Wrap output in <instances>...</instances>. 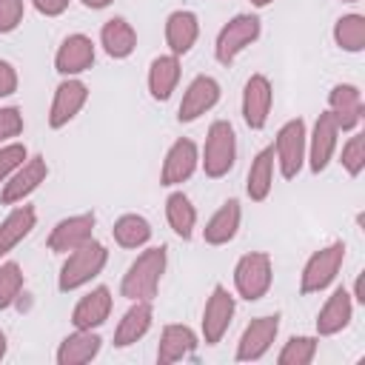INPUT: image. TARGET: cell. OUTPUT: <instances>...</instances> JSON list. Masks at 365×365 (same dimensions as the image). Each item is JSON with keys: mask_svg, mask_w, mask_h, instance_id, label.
I'll list each match as a JSON object with an SVG mask.
<instances>
[{"mask_svg": "<svg viewBox=\"0 0 365 365\" xmlns=\"http://www.w3.org/2000/svg\"><path fill=\"white\" fill-rule=\"evenodd\" d=\"M168 265V254L165 245H154L137 254V259L125 268L123 279H120V297H125L128 302L134 299H154L160 279L165 274Z\"/></svg>", "mask_w": 365, "mask_h": 365, "instance_id": "1", "label": "cell"}, {"mask_svg": "<svg viewBox=\"0 0 365 365\" xmlns=\"http://www.w3.org/2000/svg\"><path fill=\"white\" fill-rule=\"evenodd\" d=\"M106 262H108L106 245L97 242V240H88L86 245L66 254V259L60 265V274H57V288L63 294H68V291H77V288L88 285L106 268Z\"/></svg>", "mask_w": 365, "mask_h": 365, "instance_id": "2", "label": "cell"}, {"mask_svg": "<svg viewBox=\"0 0 365 365\" xmlns=\"http://www.w3.org/2000/svg\"><path fill=\"white\" fill-rule=\"evenodd\" d=\"M200 163H202L205 177H211V180H220L234 168V163H237V134H234V125L228 120H214L208 125Z\"/></svg>", "mask_w": 365, "mask_h": 365, "instance_id": "3", "label": "cell"}, {"mask_svg": "<svg viewBox=\"0 0 365 365\" xmlns=\"http://www.w3.org/2000/svg\"><path fill=\"white\" fill-rule=\"evenodd\" d=\"M342 262H345V242L342 240H334V242L322 245L319 251H314L305 259V265H302L299 294H319V291H325L336 279Z\"/></svg>", "mask_w": 365, "mask_h": 365, "instance_id": "4", "label": "cell"}, {"mask_svg": "<svg viewBox=\"0 0 365 365\" xmlns=\"http://www.w3.org/2000/svg\"><path fill=\"white\" fill-rule=\"evenodd\" d=\"M274 262L265 251H248L234 265V288L245 302H257L271 291Z\"/></svg>", "mask_w": 365, "mask_h": 365, "instance_id": "5", "label": "cell"}, {"mask_svg": "<svg viewBox=\"0 0 365 365\" xmlns=\"http://www.w3.org/2000/svg\"><path fill=\"white\" fill-rule=\"evenodd\" d=\"M274 163L279 165V174L285 180H294L302 165H305V151H308V131H305V120L294 117L288 123L279 125L277 137H274Z\"/></svg>", "mask_w": 365, "mask_h": 365, "instance_id": "6", "label": "cell"}, {"mask_svg": "<svg viewBox=\"0 0 365 365\" xmlns=\"http://www.w3.org/2000/svg\"><path fill=\"white\" fill-rule=\"evenodd\" d=\"M262 31V20L257 14H234L214 40V57L222 66H231Z\"/></svg>", "mask_w": 365, "mask_h": 365, "instance_id": "7", "label": "cell"}, {"mask_svg": "<svg viewBox=\"0 0 365 365\" xmlns=\"http://www.w3.org/2000/svg\"><path fill=\"white\" fill-rule=\"evenodd\" d=\"M234 311H237V302H234L231 291H228L225 285H214L211 294H208V299H205L202 319H200L202 342H205V345H220V342H222V336H225L228 328H231Z\"/></svg>", "mask_w": 365, "mask_h": 365, "instance_id": "8", "label": "cell"}, {"mask_svg": "<svg viewBox=\"0 0 365 365\" xmlns=\"http://www.w3.org/2000/svg\"><path fill=\"white\" fill-rule=\"evenodd\" d=\"M277 334H279V314L254 317L245 325V331L240 334L234 359L237 362H257V359H262L271 351V345L277 342Z\"/></svg>", "mask_w": 365, "mask_h": 365, "instance_id": "9", "label": "cell"}, {"mask_svg": "<svg viewBox=\"0 0 365 365\" xmlns=\"http://www.w3.org/2000/svg\"><path fill=\"white\" fill-rule=\"evenodd\" d=\"M48 177V163L43 154H31L0 188V202L3 205H17L23 202L29 194H34Z\"/></svg>", "mask_w": 365, "mask_h": 365, "instance_id": "10", "label": "cell"}, {"mask_svg": "<svg viewBox=\"0 0 365 365\" xmlns=\"http://www.w3.org/2000/svg\"><path fill=\"white\" fill-rule=\"evenodd\" d=\"M200 165V148L191 137H177L168 151H165V160H163V168H160V185L165 188H174L180 182H185Z\"/></svg>", "mask_w": 365, "mask_h": 365, "instance_id": "11", "label": "cell"}, {"mask_svg": "<svg viewBox=\"0 0 365 365\" xmlns=\"http://www.w3.org/2000/svg\"><path fill=\"white\" fill-rule=\"evenodd\" d=\"M220 94H222V88L211 74H197L182 91V100H180V108H177V120L180 123L200 120L205 111H211L220 103Z\"/></svg>", "mask_w": 365, "mask_h": 365, "instance_id": "12", "label": "cell"}, {"mask_svg": "<svg viewBox=\"0 0 365 365\" xmlns=\"http://www.w3.org/2000/svg\"><path fill=\"white\" fill-rule=\"evenodd\" d=\"M94 225H97V217H94L91 211L63 217V220L51 228L46 245H48L51 254H68V251L86 245L88 240H94Z\"/></svg>", "mask_w": 365, "mask_h": 365, "instance_id": "13", "label": "cell"}, {"mask_svg": "<svg viewBox=\"0 0 365 365\" xmlns=\"http://www.w3.org/2000/svg\"><path fill=\"white\" fill-rule=\"evenodd\" d=\"M336 143H339V128L331 117V111H322L308 134V151H305V160H308V168L311 174H322L328 168V163L334 160V151H336Z\"/></svg>", "mask_w": 365, "mask_h": 365, "instance_id": "14", "label": "cell"}, {"mask_svg": "<svg viewBox=\"0 0 365 365\" xmlns=\"http://www.w3.org/2000/svg\"><path fill=\"white\" fill-rule=\"evenodd\" d=\"M274 106V88L265 74H251L242 88V120L251 131H262Z\"/></svg>", "mask_w": 365, "mask_h": 365, "instance_id": "15", "label": "cell"}, {"mask_svg": "<svg viewBox=\"0 0 365 365\" xmlns=\"http://www.w3.org/2000/svg\"><path fill=\"white\" fill-rule=\"evenodd\" d=\"M88 100V86L77 77H63V83L54 88L51 97V108H48V125L51 128H63L68 125L86 106Z\"/></svg>", "mask_w": 365, "mask_h": 365, "instance_id": "16", "label": "cell"}, {"mask_svg": "<svg viewBox=\"0 0 365 365\" xmlns=\"http://www.w3.org/2000/svg\"><path fill=\"white\" fill-rule=\"evenodd\" d=\"M328 111H331V117H334L339 131H356V125L362 123V114H365L359 86L336 83L328 91Z\"/></svg>", "mask_w": 365, "mask_h": 365, "instance_id": "17", "label": "cell"}, {"mask_svg": "<svg viewBox=\"0 0 365 365\" xmlns=\"http://www.w3.org/2000/svg\"><path fill=\"white\" fill-rule=\"evenodd\" d=\"M94 54L97 51L88 34H68L54 54V68L63 77H77L94 66Z\"/></svg>", "mask_w": 365, "mask_h": 365, "instance_id": "18", "label": "cell"}, {"mask_svg": "<svg viewBox=\"0 0 365 365\" xmlns=\"http://www.w3.org/2000/svg\"><path fill=\"white\" fill-rule=\"evenodd\" d=\"M354 319V297L348 288H334V294L322 302L319 314H317V336H334L339 331H345Z\"/></svg>", "mask_w": 365, "mask_h": 365, "instance_id": "19", "label": "cell"}, {"mask_svg": "<svg viewBox=\"0 0 365 365\" xmlns=\"http://www.w3.org/2000/svg\"><path fill=\"white\" fill-rule=\"evenodd\" d=\"M111 305H114L111 291L106 285H97L86 297H80L77 305L71 308V325L80 328V331H97L108 319Z\"/></svg>", "mask_w": 365, "mask_h": 365, "instance_id": "20", "label": "cell"}, {"mask_svg": "<svg viewBox=\"0 0 365 365\" xmlns=\"http://www.w3.org/2000/svg\"><path fill=\"white\" fill-rule=\"evenodd\" d=\"M154 322V305L151 299H134L131 308L123 314V319L114 328V348H128L134 342H140Z\"/></svg>", "mask_w": 365, "mask_h": 365, "instance_id": "21", "label": "cell"}, {"mask_svg": "<svg viewBox=\"0 0 365 365\" xmlns=\"http://www.w3.org/2000/svg\"><path fill=\"white\" fill-rule=\"evenodd\" d=\"M200 37V17L188 9H177L165 17V46H168V54H188L194 48Z\"/></svg>", "mask_w": 365, "mask_h": 365, "instance_id": "22", "label": "cell"}, {"mask_svg": "<svg viewBox=\"0 0 365 365\" xmlns=\"http://www.w3.org/2000/svg\"><path fill=\"white\" fill-rule=\"evenodd\" d=\"M200 339L197 334L188 328V325H180V322H171L163 328L160 334V342H157V362L160 365H171V362H180L185 356H191L197 351Z\"/></svg>", "mask_w": 365, "mask_h": 365, "instance_id": "23", "label": "cell"}, {"mask_svg": "<svg viewBox=\"0 0 365 365\" xmlns=\"http://www.w3.org/2000/svg\"><path fill=\"white\" fill-rule=\"evenodd\" d=\"M240 222H242V205H240V200H225L214 214H211V220L205 222V228H202V240L208 242V245H228L234 237H237V231H240Z\"/></svg>", "mask_w": 365, "mask_h": 365, "instance_id": "24", "label": "cell"}, {"mask_svg": "<svg viewBox=\"0 0 365 365\" xmlns=\"http://www.w3.org/2000/svg\"><path fill=\"white\" fill-rule=\"evenodd\" d=\"M103 348V339L97 331H80L74 328V334L63 336V342L57 345V365H86L91 362Z\"/></svg>", "mask_w": 365, "mask_h": 365, "instance_id": "25", "label": "cell"}, {"mask_svg": "<svg viewBox=\"0 0 365 365\" xmlns=\"http://www.w3.org/2000/svg\"><path fill=\"white\" fill-rule=\"evenodd\" d=\"M37 225V211L34 205H26V202H17L3 220H0V257L14 251L29 234L31 228Z\"/></svg>", "mask_w": 365, "mask_h": 365, "instance_id": "26", "label": "cell"}, {"mask_svg": "<svg viewBox=\"0 0 365 365\" xmlns=\"http://www.w3.org/2000/svg\"><path fill=\"white\" fill-rule=\"evenodd\" d=\"M100 46L111 60H125L137 48V31L125 17H111L100 29Z\"/></svg>", "mask_w": 365, "mask_h": 365, "instance_id": "27", "label": "cell"}, {"mask_svg": "<svg viewBox=\"0 0 365 365\" xmlns=\"http://www.w3.org/2000/svg\"><path fill=\"white\" fill-rule=\"evenodd\" d=\"M180 74H182V68H180V57L177 54H160V57H154L151 66H148V94L154 100L165 103L174 94V88L180 83Z\"/></svg>", "mask_w": 365, "mask_h": 365, "instance_id": "28", "label": "cell"}, {"mask_svg": "<svg viewBox=\"0 0 365 365\" xmlns=\"http://www.w3.org/2000/svg\"><path fill=\"white\" fill-rule=\"evenodd\" d=\"M271 185H274V148L265 145L254 154V160L248 165L245 194L251 197V202H262V200H268Z\"/></svg>", "mask_w": 365, "mask_h": 365, "instance_id": "29", "label": "cell"}, {"mask_svg": "<svg viewBox=\"0 0 365 365\" xmlns=\"http://www.w3.org/2000/svg\"><path fill=\"white\" fill-rule=\"evenodd\" d=\"M165 220H168L171 231H174L180 240H191V237H194V228H197V208H194V202L188 200V194L171 191V194L165 197Z\"/></svg>", "mask_w": 365, "mask_h": 365, "instance_id": "30", "label": "cell"}, {"mask_svg": "<svg viewBox=\"0 0 365 365\" xmlns=\"http://www.w3.org/2000/svg\"><path fill=\"white\" fill-rule=\"evenodd\" d=\"M151 222L143 214H123L111 225V237L120 248H143L151 240Z\"/></svg>", "mask_w": 365, "mask_h": 365, "instance_id": "31", "label": "cell"}, {"mask_svg": "<svg viewBox=\"0 0 365 365\" xmlns=\"http://www.w3.org/2000/svg\"><path fill=\"white\" fill-rule=\"evenodd\" d=\"M334 43L348 54H359L365 48V17L354 11L342 14L334 23Z\"/></svg>", "mask_w": 365, "mask_h": 365, "instance_id": "32", "label": "cell"}, {"mask_svg": "<svg viewBox=\"0 0 365 365\" xmlns=\"http://www.w3.org/2000/svg\"><path fill=\"white\" fill-rule=\"evenodd\" d=\"M317 348H319V339L317 336H291L279 354H277V362L279 365H311L314 356H317Z\"/></svg>", "mask_w": 365, "mask_h": 365, "instance_id": "33", "label": "cell"}, {"mask_svg": "<svg viewBox=\"0 0 365 365\" xmlns=\"http://www.w3.org/2000/svg\"><path fill=\"white\" fill-rule=\"evenodd\" d=\"M23 285H26L23 268H20L14 259L3 262V265H0V311L11 308V305L17 302V297H20Z\"/></svg>", "mask_w": 365, "mask_h": 365, "instance_id": "34", "label": "cell"}, {"mask_svg": "<svg viewBox=\"0 0 365 365\" xmlns=\"http://www.w3.org/2000/svg\"><path fill=\"white\" fill-rule=\"evenodd\" d=\"M339 163L351 177H359L365 171V131H356L354 137H348V143L342 145Z\"/></svg>", "mask_w": 365, "mask_h": 365, "instance_id": "35", "label": "cell"}, {"mask_svg": "<svg viewBox=\"0 0 365 365\" xmlns=\"http://www.w3.org/2000/svg\"><path fill=\"white\" fill-rule=\"evenodd\" d=\"M26 160H29V148H26L23 143H11V140L3 143V145H0V185H3Z\"/></svg>", "mask_w": 365, "mask_h": 365, "instance_id": "36", "label": "cell"}, {"mask_svg": "<svg viewBox=\"0 0 365 365\" xmlns=\"http://www.w3.org/2000/svg\"><path fill=\"white\" fill-rule=\"evenodd\" d=\"M23 114L14 106H0V145L23 134Z\"/></svg>", "mask_w": 365, "mask_h": 365, "instance_id": "37", "label": "cell"}, {"mask_svg": "<svg viewBox=\"0 0 365 365\" xmlns=\"http://www.w3.org/2000/svg\"><path fill=\"white\" fill-rule=\"evenodd\" d=\"M26 14V3L23 0H0V34H11Z\"/></svg>", "mask_w": 365, "mask_h": 365, "instance_id": "38", "label": "cell"}, {"mask_svg": "<svg viewBox=\"0 0 365 365\" xmlns=\"http://www.w3.org/2000/svg\"><path fill=\"white\" fill-rule=\"evenodd\" d=\"M17 68L9 60H0V97H11L17 91Z\"/></svg>", "mask_w": 365, "mask_h": 365, "instance_id": "39", "label": "cell"}, {"mask_svg": "<svg viewBox=\"0 0 365 365\" xmlns=\"http://www.w3.org/2000/svg\"><path fill=\"white\" fill-rule=\"evenodd\" d=\"M68 3H71V0H31V6H34L40 14H46V17H60V14L68 9Z\"/></svg>", "mask_w": 365, "mask_h": 365, "instance_id": "40", "label": "cell"}, {"mask_svg": "<svg viewBox=\"0 0 365 365\" xmlns=\"http://www.w3.org/2000/svg\"><path fill=\"white\" fill-rule=\"evenodd\" d=\"M351 297H354V302H359V305H365V271H359V274H356V279H354V291H351Z\"/></svg>", "mask_w": 365, "mask_h": 365, "instance_id": "41", "label": "cell"}, {"mask_svg": "<svg viewBox=\"0 0 365 365\" xmlns=\"http://www.w3.org/2000/svg\"><path fill=\"white\" fill-rule=\"evenodd\" d=\"M80 3H83L86 9H94V11H97V9H106V6H111L114 0H80Z\"/></svg>", "mask_w": 365, "mask_h": 365, "instance_id": "42", "label": "cell"}, {"mask_svg": "<svg viewBox=\"0 0 365 365\" xmlns=\"http://www.w3.org/2000/svg\"><path fill=\"white\" fill-rule=\"evenodd\" d=\"M6 351H9V339H6V334L0 331V359L6 356Z\"/></svg>", "mask_w": 365, "mask_h": 365, "instance_id": "43", "label": "cell"}, {"mask_svg": "<svg viewBox=\"0 0 365 365\" xmlns=\"http://www.w3.org/2000/svg\"><path fill=\"white\" fill-rule=\"evenodd\" d=\"M274 0H251V6H257V9H265V6H271Z\"/></svg>", "mask_w": 365, "mask_h": 365, "instance_id": "44", "label": "cell"}, {"mask_svg": "<svg viewBox=\"0 0 365 365\" xmlns=\"http://www.w3.org/2000/svg\"><path fill=\"white\" fill-rule=\"evenodd\" d=\"M342 3H356V0H342Z\"/></svg>", "mask_w": 365, "mask_h": 365, "instance_id": "45", "label": "cell"}]
</instances>
